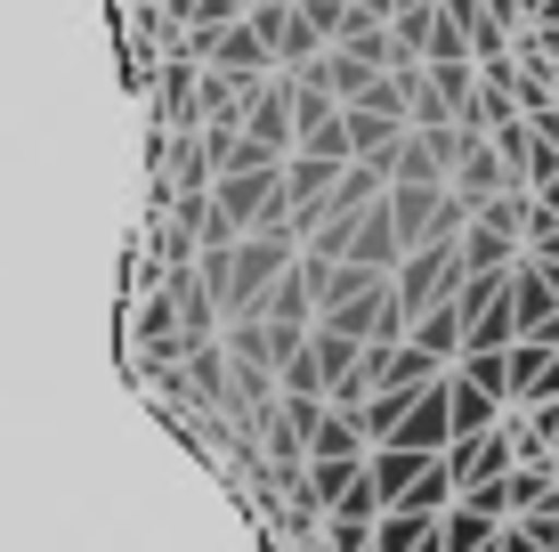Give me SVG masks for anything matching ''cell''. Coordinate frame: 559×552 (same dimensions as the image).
<instances>
[{
  "label": "cell",
  "instance_id": "cell-1",
  "mask_svg": "<svg viewBox=\"0 0 559 552\" xmlns=\"http://www.w3.org/2000/svg\"><path fill=\"white\" fill-rule=\"evenodd\" d=\"M300 269V236L293 227H252V236L236 244V277H227V317L260 309L267 293H276L284 277Z\"/></svg>",
  "mask_w": 559,
  "mask_h": 552
},
{
  "label": "cell",
  "instance_id": "cell-2",
  "mask_svg": "<svg viewBox=\"0 0 559 552\" xmlns=\"http://www.w3.org/2000/svg\"><path fill=\"white\" fill-rule=\"evenodd\" d=\"M252 163H293V82H267L252 106H243V139H236V163L227 171H252Z\"/></svg>",
  "mask_w": 559,
  "mask_h": 552
},
{
  "label": "cell",
  "instance_id": "cell-3",
  "mask_svg": "<svg viewBox=\"0 0 559 552\" xmlns=\"http://www.w3.org/2000/svg\"><path fill=\"white\" fill-rule=\"evenodd\" d=\"M462 284H471L462 277V244H421V252H406V269H397V301H406V317H430Z\"/></svg>",
  "mask_w": 559,
  "mask_h": 552
},
{
  "label": "cell",
  "instance_id": "cell-4",
  "mask_svg": "<svg viewBox=\"0 0 559 552\" xmlns=\"http://www.w3.org/2000/svg\"><path fill=\"white\" fill-rule=\"evenodd\" d=\"M511 463H519V439H511V431H478V439H454V447H447L454 496H478V488L511 480Z\"/></svg>",
  "mask_w": 559,
  "mask_h": 552
},
{
  "label": "cell",
  "instance_id": "cell-5",
  "mask_svg": "<svg viewBox=\"0 0 559 552\" xmlns=\"http://www.w3.org/2000/svg\"><path fill=\"white\" fill-rule=\"evenodd\" d=\"M447 196H454L447 179H397V187H390V220H397V236H406V252H421V244L438 236Z\"/></svg>",
  "mask_w": 559,
  "mask_h": 552
},
{
  "label": "cell",
  "instance_id": "cell-6",
  "mask_svg": "<svg viewBox=\"0 0 559 552\" xmlns=\"http://www.w3.org/2000/svg\"><path fill=\"white\" fill-rule=\"evenodd\" d=\"M447 187H454L462 203H471V212H487L495 196H511V187H519V171L495 155V139H471V155L454 163V179H447Z\"/></svg>",
  "mask_w": 559,
  "mask_h": 552
},
{
  "label": "cell",
  "instance_id": "cell-7",
  "mask_svg": "<svg viewBox=\"0 0 559 552\" xmlns=\"http://www.w3.org/2000/svg\"><path fill=\"white\" fill-rule=\"evenodd\" d=\"M349 269H373V277H397V269H406V236H397V220H390V196H381L373 212L357 220V236H349Z\"/></svg>",
  "mask_w": 559,
  "mask_h": 552
},
{
  "label": "cell",
  "instance_id": "cell-8",
  "mask_svg": "<svg viewBox=\"0 0 559 552\" xmlns=\"http://www.w3.org/2000/svg\"><path fill=\"white\" fill-rule=\"evenodd\" d=\"M503 383H511V398H527V407H559V350H535V341L503 350Z\"/></svg>",
  "mask_w": 559,
  "mask_h": 552
},
{
  "label": "cell",
  "instance_id": "cell-9",
  "mask_svg": "<svg viewBox=\"0 0 559 552\" xmlns=\"http://www.w3.org/2000/svg\"><path fill=\"white\" fill-rule=\"evenodd\" d=\"M390 447H414V455H447L454 447V407H447V383H430L421 390V407L397 423V439Z\"/></svg>",
  "mask_w": 559,
  "mask_h": 552
},
{
  "label": "cell",
  "instance_id": "cell-10",
  "mask_svg": "<svg viewBox=\"0 0 559 552\" xmlns=\"http://www.w3.org/2000/svg\"><path fill=\"white\" fill-rule=\"evenodd\" d=\"M203 57H211V73H236V82H267L276 73V57H267V42L252 25H227L219 42H203Z\"/></svg>",
  "mask_w": 559,
  "mask_h": 552
},
{
  "label": "cell",
  "instance_id": "cell-11",
  "mask_svg": "<svg viewBox=\"0 0 559 552\" xmlns=\"http://www.w3.org/2000/svg\"><path fill=\"white\" fill-rule=\"evenodd\" d=\"M430 463H438V455H414V447H373V455H365V480H373V496L397 512V504L414 496V480H421Z\"/></svg>",
  "mask_w": 559,
  "mask_h": 552
},
{
  "label": "cell",
  "instance_id": "cell-12",
  "mask_svg": "<svg viewBox=\"0 0 559 552\" xmlns=\"http://www.w3.org/2000/svg\"><path fill=\"white\" fill-rule=\"evenodd\" d=\"M495 537H503V520L478 512V504H462V496H454L447 520H438V552H495Z\"/></svg>",
  "mask_w": 559,
  "mask_h": 552
},
{
  "label": "cell",
  "instance_id": "cell-13",
  "mask_svg": "<svg viewBox=\"0 0 559 552\" xmlns=\"http://www.w3.org/2000/svg\"><path fill=\"white\" fill-rule=\"evenodd\" d=\"M447 407H454V439H478V431H503L495 414H503V398L462 383V374H447Z\"/></svg>",
  "mask_w": 559,
  "mask_h": 552
},
{
  "label": "cell",
  "instance_id": "cell-14",
  "mask_svg": "<svg viewBox=\"0 0 559 552\" xmlns=\"http://www.w3.org/2000/svg\"><path fill=\"white\" fill-rule=\"evenodd\" d=\"M179 390L195 398V407H227V350H219V341L179 357Z\"/></svg>",
  "mask_w": 559,
  "mask_h": 552
},
{
  "label": "cell",
  "instance_id": "cell-15",
  "mask_svg": "<svg viewBox=\"0 0 559 552\" xmlns=\"http://www.w3.org/2000/svg\"><path fill=\"white\" fill-rule=\"evenodd\" d=\"M357 480H365V463H308V480L293 488V504H300V512H333Z\"/></svg>",
  "mask_w": 559,
  "mask_h": 552
},
{
  "label": "cell",
  "instance_id": "cell-16",
  "mask_svg": "<svg viewBox=\"0 0 559 552\" xmlns=\"http://www.w3.org/2000/svg\"><path fill=\"white\" fill-rule=\"evenodd\" d=\"M430 33H438V0H397V16H390V42L406 66H421L430 57Z\"/></svg>",
  "mask_w": 559,
  "mask_h": 552
},
{
  "label": "cell",
  "instance_id": "cell-17",
  "mask_svg": "<svg viewBox=\"0 0 559 552\" xmlns=\"http://www.w3.org/2000/svg\"><path fill=\"white\" fill-rule=\"evenodd\" d=\"M390 179H447V163H438V146L421 139V130H406L397 155H390Z\"/></svg>",
  "mask_w": 559,
  "mask_h": 552
},
{
  "label": "cell",
  "instance_id": "cell-18",
  "mask_svg": "<svg viewBox=\"0 0 559 552\" xmlns=\"http://www.w3.org/2000/svg\"><path fill=\"white\" fill-rule=\"evenodd\" d=\"M227 25H243V0H187V33H195V49L219 42Z\"/></svg>",
  "mask_w": 559,
  "mask_h": 552
},
{
  "label": "cell",
  "instance_id": "cell-19",
  "mask_svg": "<svg viewBox=\"0 0 559 552\" xmlns=\"http://www.w3.org/2000/svg\"><path fill=\"white\" fill-rule=\"evenodd\" d=\"M462 383H478V390H495V398H511V383H503V357H462Z\"/></svg>",
  "mask_w": 559,
  "mask_h": 552
},
{
  "label": "cell",
  "instance_id": "cell-20",
  "mask_svg": "<svg viewBox=\"0 0 559 552\" xmlns=\"http://www.w3.org/2000/svg\"><path fill=\"white\" fill-rule=\"evenodd\" d=\"M503 496H511V512H527V504H551V496H544V471H511V480H503Z\"/></svg>",
  "mask_w": 559,
  "mask_h": 552
},
{
  "label": "cell",
  "instance_id": "cell-21",
  "mask_svg": "<svg viewBox=\"0 0 559 552\" xmlns=\"http://www.w3.org/2000/svg\"><path fill=\"white\" fill-rule=\"evenodd\" d=\"M495 552H544V544H535L527 528H503V537H495Z\"/></svg>",
  "mask_w": 559,
  "mask_h": 552
},
{
  "label": "cell",
  "instance_id": "cell-22",
  "mask_svg": "<svg viewBox=\"0 0 559 552\" xmlns=\"http://www.w3.org/2000/svg\"><path fill=\"white\" fill-rule=\"evenodd\" d=\"M535 16H544V25L559 33V0H535Z\"/></svg>",
  "mask_w": 559,
  "mask_h": 552
},
{
  "label": "cell",
  "instance_id": "cell-23",
  "mask_svg": "<svg viewBox=\"0 0 559 552\" xmlns=\"http://www.w3.org/2000/svg\"><path fill=\"white\" fill-rule=\"evenodd\" d=\"M421 552H438V537H430V544H421Z\"/></svg>",
  "mask_w": 559,
  "mask_h": 552
},
{
  "label": "cell",
  "instance_id": "cell-24",
  "mask_svg": "<svg viewBox=\"0 0 559 552\" xmlns=\"http://www.w3.org/2000/svg\"><path fill=\"white\" fill-rule=\"evenodd\" d=\"M179 9H187V0H179Z\"/></svg>",
  "mask_w": 559,
  "mask_h": 552
}]
</instances>
